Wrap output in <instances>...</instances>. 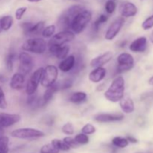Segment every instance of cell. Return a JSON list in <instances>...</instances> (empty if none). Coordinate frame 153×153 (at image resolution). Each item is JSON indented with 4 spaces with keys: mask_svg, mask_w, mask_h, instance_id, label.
<instances>
[{
    "mask_svg": "<svg viewBox=\"0 0 153 153\" xmlns=\"http://www.w3.org/2000/svg\"><path fill=\"white\" fill-rule=\"evenodd\" d=\"M24 83H25L24 75L20 73H16L13 75L10 79V86L13 90L19 91L23 88Z\"/></svg>",
    "mask_w": 153,
    "mask_h": 153,
    "instance_id": "ac0fdd59",
    "label": "cell"
},
{
    "mask_svg": "<svg viewBox=\"0 0 153 153\" xmlns=\"http://www.w3.org/2000/svg\"><path fill=\"white\" fill-rule=\"evenodd\" d=\"M124 115L121 113L99 114L94 117V120L99 123L117 122L123 120Z\"/></svg>",
    "mask_w": 153,
    "mask_h": 153,
    "instance_id": "7c38bea8",
    "label": "cell"
},
{
    "mask_svg": "<svg viewBox=\"0 0 153 153\" xmlns=\"http://www.w3.org/2000/svg\"><path fill=\"white\" fill-rule=\"evenodd\" d=\"M73 80L70 79H65L61 84H58L59 85V89L61 90H67L71 88L73 86Z\"/></svg>",
    "mask_w": 153,
    "mask_h": 153,
    "instance_id": "d590c367",
    "label": "cell"
},
{
    "mask_svg": "<svg viewBox=\"0 0 153 153\" xmlns=\"http://www.w3.org/2000/svg\"><path fill=\"white\" fill-rule=\"evenodd\" d=\"M0 21H1V28H2L3 31H8L11 28L13 22V17L10 16V15H7V16L0 17Z\"/></svg>",
    "mask_w": 153,
    "mask_h": 153,
    "instance_id": "d4e9b609",
    "label": "cell"
},
{
    "mask_svg": "<svg viewBox=\"0 0 153 153\" xmlns=\"http://www.w3.org/2000/svg\"><path fill=\"white\" fill-rule=\"evenodd\" d=\"M45 26V22L43 21H40L36 23L35 25H33L31 28L25 33V35L28 36H37L41 34L43 28Z\"/></svg>",
    "mask_w": 153,
    "mask_h": 153,
    "instance_id": "603a6c76",
    "label": "cell"
},
{
    "mask_svg": "<svg viewBox=\"0 0 153 153\" xmlns=\"http://www.w3.org/2000/svg\"><path fill=\"white\" fill-rule=\"evenodd\" d=\"M40 153H59V150L51 143L42 146Z\"/></svg>",
    "mask_w": 153,
    "mask_h": 153,
    "instance_id": "1f68e13d",
    "label": "cell"
},
{
    "mask_svg": "<svg viewBox=\"0 0 153 153\" xmlns=\"http://www.w3.org/2000/svg\"><path fill=\"white\" fill-rule=\"evenodd\" d=\"M128 140L127 138L122 137H115L112 139V143L115 146L119 148H125L128 145Z\"/></svg>",
    "mask_w": 153,
    "mask_h": 153,
    "instance_id": "4316f807",
    "label": "cell"
},
{
    "mask_svg": "<svg viewBox=\"0 0 153 153\" xmlns=\"http://www.w3.org/2000/svg\"><path fill=\"white\" fill-rule=\"evenodd\" d=\"M33 25H34V24L31 23V22H23V23L21 24L20 25L21 27H22V30H23L24 33L25 34V33L31 28V26H32Z\"/></svg>",
    "mask_w": 153,
    "mask_h": 153,
    "instance_id": "b9f144b4",
    "label": "cell"
},
{
    "mask_svg": "<svg viewBox=\"0 0 153 153\" xmlns=\"http://www.w3.org/2000/svg\"><path fill=\"white\" fill-rule=\"evenodd\" d=\"M49 52L58 59H64L65 58H67L70 49V46L68 45L61 46H49Z\"/></svg>",
    "mask_w": 153,
    "mask_h": 153,
    "instance_id": "9a60e30c",
    "label": "cell"
},
{
    "mask_svg": "<svg viewBox=\"0 0 153 153\" xmlns=\"http://www.w3.org/2000/svg\"><path fill=\"white\" fill-rule=\"evenodd\" d=\"M61 130H62L63 133L67 134V135H72L74 133V127H73V124L70 123L64 124L62 126Z\"/></svg>",
    "mask_w": 153,
    "mask_h": 153,
    "instance_id": "e575fe53",
    "label": "cell"
},
{
    "mask_svg": "<svg viewBox=\"0 0 153 153\" xmlns=\"http://www.w3.org/2000/svg\"><path fill=\"white\" fill-rule=\"evenodd\" d=\"M16 58V53H15L14 51H10V52L7 54L5 59V64H6V67H7L8 71L11 72L12 70H13V62H14Z\"/></svg>",
    "mask_w": 153,
    "mask_h": 153,
    "instance_id": "484cf974",
    "label": "cell"
},
{
    "mask_svg": "<svg viewBox=\"0 0 153 153\" xmlns=\"http://www.w3.org/2000/svg\"><path fill=\"white\" fill-rule=\"evenodd\" d=\"M75 38V33L70 31H61L56 34L52 36L49 42V46H61L65 44L66 43L72 41Z\"/></svg>",
    "mask_w": 153,
    "mask_h": 153,
    "instance_id": "8992f818",
    "label": "cell"
},
{
    "mask_svg": "<svg viewBox=\"0 0 153 153\" xmlns=\"http://www.w3.org/2000/svg\"><path fill=\"white\" fill-rule=\"evenodd\" d=\"M87 100V94L85 92L73 93L70 97V101L73 103H81L85 102Z\"/></svg>",
    "mask_w": 153,
    "mask_h": 153,
    "instance_id": "cb8c5ba5",
    "label": "cell"
},
{
    "mask_svg": "<svg viewBox=\"0 0 153 153\" xmlns=\"http://www.w3.org/2000/svg\"><path fill=\"white\" fill-rule=\"evenodd\" d=\"M124 22H125L124 17L121 16V17L117 18V19L111 24L108 29L106 31L105 36L106 40H113V39H114L115 37L118 34V33L120 32V31L121 30L122 27L123 26Z\"/></svg>",
    "mask_w": 153,
    "mask_h": 153,
    "instance_id": "30bf717a",
    "label": "cell"
},
{
    "mask_svg": "<svg viewBox=\"0 0 153 153\" xmlns=\"http://www.w3.org/2000/svg\"><path fill=\"white\" fill-rule=\"evenodd\" d=\"M3 30H2V28H1V21H0V33L1 32V31H2Z\"/></svg>",
    "mask_w": 153,
    "mask_h": 153,
    "instance_id": "f907efd6",
    "label": "cell"
},
{
    "mask_svg": "<svg viewBox=\"0 0 153 153\" xmlns=\"http://www.w3.org/2000/svg\"><path fill=\"white\" fill-rule=\"evenodd\" d=\"M27 10V7H21L19 8L16 9V12H15V17L17 20H20L22 19V16H23L24 13H25V11Z\"/></svg>",
    "mask_w": 153,
    "mask_h": 153,
    "instance_id": "60d3db41",
    "label": "cell"
},
{
    "mask_svg": "<svg viewBox=\"0 0 153 153\" xmlns=\"http://www.w3.org/2000/svg\"><path fill=\"white\" fill-rule=\"evenodd\" d=\"M22 49L25 52L43 54L46 50V43L42 38H30L22 44Z\"/></svg>",
    "mask_w": 153,
    "mask_h": 153,
    "instance_id": "3957f363",
    "label": "cell"
},
{
    "mask_svg": "<svg viewBox=\"0 0 153 153\" xmlns=\"http://www.w3.org/2000/svg\"><path fill=\"white\" fill-rule=\"evenodd\" d=\"M119 102L120 106L124 113L131 114L134 111V102L129 97H123Z\"/></svg>",
    "mask_w": 153,
    "mask_h": 153,
    "instance_id": "44dd1931",
    "label": "cell"
},
{
    "mask_svg": "<svg viewBox=\"0 0 153 153\" xmlns=\"http://www.w3.org/2000/svg\"><path fill=\"white\" fill-rule=\"evenodd\" d=\"M76 57L74 55H70L63 59V61L59 64V70L63 73H68L73 70L74 67Z\"/></svg>",
    "mask_w": 153,
    "mask_h": 153,
    "instance_id": "ffe728a7",
    "label": "cell"
},
{
    "mask_svg": "<svg viewBox=\"0 0 153 153\" xmlns=\"http://www.w3.org/2000/svg\"><path fill=\"white\" fill-rule=\"evenodd\" d=\"M21 117L19 114L0 113V128L10 127L20 120Z\"/></svg>",
    "mask_w": 153,
    "mask_h": 153,
    "instance_id": "8fae6325",
    "label": "cell"
},
{
    "mask_svg": "<svg viewBox=\"0 0 153 153\" xmlns=\"http://www.w3.org/2000/svg\"><path fill=\"white\" fill-rule=\"evenodd\" d=\"M46 88L47 89L45 91L43 97V105H46L48 102L52 100L54 94L59 90V85H58V84L55 83Z\"/></svg>",
    "mask_w": 153,
    "mask_h": 153,
    "instance_id": "7402d4cb",
    "label": "cell"
},
{
    "mask_svg": "<svg viewBox=\"0 0 153 153\" xmlns=\"http://www.w3.org/2000/svg\"><path fill=\"white\" fill-rule=\"evenodd\" d=\"M30 2H38V1H40L41 0H28Z\"/></svg>",
    "mask_w": 153,
    "mask_h": 153,
    "instance_id": "c3c4849f",
    "label": "cell"
},
{
    "mask_svg": "<svg viewBox=\"0 0 153 153\" xmlns=\"http://www.w3.org/2000/svg\"><path fill=\"white\" fill-rule=\"evenodd\" d=\"M125 81L122 76H117L112 82L108 89L105 93V97L108 101L117 102L124 97Z\"/></svg>",
    "mask_w": 153,
    "mask_h": 153,
    "instance_id": "6da1fadb",
    "label": "cell"
},
{
    "mask_svg": "<svg viewBox=\"0 0 153 153\" xmlns=\"http://www.w3.org/2000/svg\"><path fill=\"white\" fill-rule=\"evenodd\" d=\"M58 76V70L55 66L48 65L43 68L40 83L44 88H48L55 83Z\"/></svg>",
    "mask_w": 153,
    "mask_h": 153,
    "instance_id": "277c9868",
    "label": "cell"
},
{
    "mask_svg": "<svg viewBox=\"0 0 153 153\" xmlns=\"http://www.w3.org/2000/svg\"><path fill=\"white\" fill-rule=\"evenodd\" d=\"M85 10V7L82 5H79V4H75V5L70 6V7H68L67 9H66L63 13L61 14V16H64L65 18H67V19L71 22L73 19H74L75 16L77 14H79L80 12H82V10Z\"/></svg>",
    "mask_w": 153,
    "mask_h": 153,
    "instance_id": "e0dca14e",
    "label": "cell"
},
{
    "mask_svg": "<svg viewBox=\"0 0 153 153\" xmlns=\"http://www.w3.org/2000/svg\"><path fill=\"white\" fill-rule=\"evenodd\" d=\"M19 71L22 75L28 74L34 67L32 57L27 52H21L19 55Z\"/></svg>",
    "mask_w": 153,
    "mask_h": 153,
    "instance_id": "9c48e42d",
    "label": "cell"
},
{
    "mask_svg": "<svg viewBox=\"0 0 153 153\" xmlns=\"http://www.w3.org/2000/svg\"><path fill=\"white\" fill-rule=\"evenodd\" d=\"M117 73H119L129 71L133 68L134 64V58L132 57V55L127 52L120 54L117 57Z\"/></svg>",
    "mask_w": 153,
    "mask_h": 153,
    "instance_id": "52a82bcc",
    "label": "cell"
},
{
    "mask_svg": "<svg viewBox=\"0 0 153 153\" xmlns=\"http://www.w3.org/2000/svg\"><path fill=\"white\" fill-rule=\"evenodd\" d=\"M7 106V101H6L4 93L2 88H0V108L5 109Z\"/></svg>",
    "mask_w": 153,
    "mask_h": 153,
    "instance_id": "ab89813d",
    "label": "cell"
},
{
    "mask_svg": "<svg viewBox=\"0 0 153 153\" xmlns=\"http://www.w3.org/2000/svg\"><path fill=\"white\" fill-rule=\"evenodd\" d=\"M127 140H128V142H130V143H137V139L134 138V137H132V136H128V137H127Z\"/></svg>",
    "mask_w": 153,
    "mask_h": 153,
    "instance_id": "7bdbcfd3",
    "label": "cell"
},
{
    "mask_svg": "<svg viewBox=\"0 0 153 153\" xmlns=\"http://www.w3.org/2000/svg\"><path fill=\"white\" fill-rule=\"evenodd\" d=\"M108 19V17L106 15H100V16L97 18V20H96L95 22H94V24H93V30H94L95 32H97V31H99V29H100V25L107 22Z\"/></svg>",
    "mask_w": 153,
    "mask_h": 153,
    "instance_id": "83f0119b",
    "label": "cell"
},
{
    "mask_svg": "<svg viewBox=\"0 0 153 153\" xmlns=\"http://www.w3.org/2000/svg\"><path fill=\"white\" fill-rule=\"evenodd\" d=\"M105 8L106 12L109 14H111L114 12L115 9H116V3L114 0H108L106 1L105 5Z\"/></svg>",
    "mask_w": 153,
    "mask_h": 153,
    "instance_id": "836d02e7",
    "label": "cell"
},
{
    "mask_svg": "<svg viewBox=\"0 0 153 153\" xmlns=\"http://www.w3.org/2000/svg\"><path fill=\"white\" fill-rule=\"evenodd\" d=\"M74 139L79 145H85L89 143V137L88 134H85L84 133L77 134Z\"/></svg>",
    "mask_w": 153,
    "mask_h": 153,
    "instance_id": "d6a6232c",
    "label": "cell"
},
{
    "mask_svg": "<svg viewBox=\"0 0 153 153\" xmlns=\"http://www.w3.org/2000/svg\"><path fill=\"white\" fill-rule=\"evenodd\" d=\"M113 58V52H105L104 54L99 56L96 57L95 58L92 59L91 61V66L94 68L97 67H101L108 63Z\"/></svg>",
    "mask_w": 153,
    "mask_h": 153,
    "instance_id": "5bb4252c",
    "label": "cell"
},
{
    "mask_svg": "<svg viewBox=\"0 0 153 153\" xmlns=\"http://www.w3.org/2000/svg\"><path fill=\"white\" fill-rule=\"evenodd\" d=\"M7 81V78L4 77V76H0V82L1 83H3V82H6Z\"/></svg>",
    "mask_w": 153,
    "mask_h": 153,
    "instance_id": "ee69618b",
    "label": "cell"
},
{
    "mask_svg": "<svg viewBox=\"0 0 153 153\" xmlns=\"http://www.w3.org/2000/svg\"><path fill=\"white\" fill-rule=\"evenodd\" d=\"M55 30H56V26L55 25H48V26L44 27L41 34L43 37L48 38V37H50L54 35V34L55 32Z\"/></svg>",
    "mask_w": 153,
    "mask_h": 153,
    "instance_id": "4dcf8cb0",
    "label": "cell"
},
{
    "mask_svg": "<svg viewBox=\"0 0 153 153\" xmlns=\"http://www.w3.org/2000/svg\"><path fill=\"white\" fill-rule=\"evenodd\" d=\"M96 131V128L91 124H86L82 128V132L85 134H92Z\"/></svg>",
    "mask_w": 153,
    "mask_h": 153,
    "instance_id": "74e56055",
    "label": "cell"
},
{
    "mask_svg": "<svg viewBox=\"0 0 153 153\" xmlns=\"http://www.w3.org/2000/svg\"><path fill=\"white\" fill-rule=\"evenodd\" d=\"M43 72V67H40L37 70H36L30 76L29 79H28V82L26 84V89H25L26 94L28 95H31V94H34L36 93L39 84L41 81Z\"/></svg>",
    "mask_w": 153,
    "mask_h": 153,
    "instance_id": "ba28073f",
    "label": "cell"
},
{
    "mask_svg": "<svg viewBox=\"0 0 153 153\" xmlns=\"http://www.w3.org/2000/svg\"><path fill=\"white\" fill-rule=\"evenodd\" d=\"M139 153H153V150H149V151H146V152H139Z\"/></svg>",
    "mask_w": 153,
    "mask_h": 153,
    "instance_id": "681fc988",
    "label": "cell"
},
{
    "mask_svg": "<svg viewBox=\"0 0 153 153\" xmlns=\"http://www.w3.org/2000/svg\"><path fill=\"white\" fill-rule=\"evenodd\" d=\"M92 19V14L90 10H85L76 15L71 23V28L76 34H80L85 30L87 25Z\"/></svg>",
    "mask_w": 153,
    "mask_h": 153,
    "instance_id": "7a4b0ae2",
    "label": "cell"
},
{
    "mask_svg": "<svg viewBox=\"0 0 153 153\" xmlns=\"http://www.w3.org/2000/svg\"><path fill=\"white\" fill-rule=\"evenodd\" d=\"M149 40H150V41L153 43V31L151 33V35H150V37H149Z\"/></svg>",
    "mask_w": 153,
    "mask_h": 153,
    "instance_id": "7dc6e473",
    "label": "cell"
},
{
    "mask_svg": "<svg viewBox=\"0 0 153 153\" xmlns=\"http://www.w3.org/2000/svg\"><path fill=\"white\" fill-rule=\"evenodd\" d=\"M119 11L123 17H131L137 14V7L132 2L125 1L120 4Z\"/></svg>",
    "mask_w": 153,
    "mask_h": 153,
    "instance_id": "4fadbf2b",
    "label": "cell"
},
{
    "mask_svg": "<svg viewBox=\"0 0 153 153\" xmlns=\"http://www.w3.org/2000/svg\"><path fill=\"white\" fill-rule=\"evenodd\" d=\"M4 130H3V128H0V137L1 136H3L4 135Z\"/></svg>",
    "mask_w": 153,
    "mask_h": 153,
    "instance_id": "bcb514c9",
    "label": "cell"
},
{
    "mask_svg": "<svg viewBox=\"0 0 153 153\" xmlns=\"http://www.w3.org/2000/svg\"><path fill=\"white\" fill-rule=\"evenodd\" d=\"M63 140L64 141V143L67 145L70 148H76L79 146V144L77 143V142L75 140L74 138L71 137H66L63 139Z\"/></svg>",
    "mask_w": 153,
    "mask_h": 153,
    "instance_id": "8d00e7d4",
    "label": "cell"
},
{
    "mask_svg": "<svg viewBox=\"0 0 153 153\" xmlns=\"http://www.w3.org/2000/svg\"><path fill=\"white\" fill-rule=\"evenodd\" d=\"M51 143H52L59 151H68L70 149V148L64 143V140H58V139H54V140H52Z\"/></svg>",
    "mask_w": 153,
    "mask_h": 153,
    "instance_id": "f546056e",
    "label": "cell"
},
{
    "mask_svg": "<svg viewBox=\"0 0 153 153\" xmlns=\"http://www.w3.org/2000/svg\"><path fill=\"white\" fill-rule=\"evenodd\" d=\"M9 138L3 135L0 137V153H8Z\"/></svg>",
    "mask_w": 153,
    "mask_h": 153,
    "instance_id": "f1b7e54d",
    "label": "cell"
},
{
    "mask_svg": "<svg viewBox=\"0 0 153 153\" xmlns=\"http://www.w3.org/2000/svg\"><path fill=\"white\" fill-rule=\"evenodd\" d=\"M153 27V15L148 17L144 22L142 23V28L144 30L150 29Z\"/></svg>",
    "mask_w": 153,
    "mask_h": 153,
    "instance_id": "f35d334b",
    "label": "cell"
},
{
    "mask_svg": "<svg viewBox=\"0 0 153 153\" xmlns=\"http://www.w3.org/2000/svg\"><path fill=\"white\" fill-rule=\"evenodd\" d=\"M105 75L106 70L104 67H97L91 72L89 74V79L94 83H98L105 77Z\"/></svg>",
    "mask_w": 153,
    "mask_h": 153,
    "instance_id": "d6986e66",
    "label": "cell"
},
{
    "mask_svg": "<svg viewBox=\"0 0 153 153\" xmlns=\"http://www.w3.org/2000/svg\"><path fill=\"white\" fill-rule=\"evenodd\" d=\"M10 135L13 137L19 139H31L38 138L45 135L44 132L40 130L31 128H22L15 129L10 133Z\"/></svg>",
    "mask_w": 153,
    "mask_h": 153,
    "instance_id": "5b68a950",
    "label": "cell"
},
{
    "mask_svg": "<svg viewBox=\"0 0 153 153\" xmlns=\"http://www.w3.org/2000/svg\"><path fill=\"white\" fill-rule=\"evenodd\" d=\"M148 83H149V85H152L153 86V76H152V77L149 79V81H148Z\"/></svg>",
    "mask_w": 153,
    "mask_h": 153,
    "instance_id": "f6af8a7d",
    "label": "cell"
},
{
    "mask_svg": "<svg viewBox=\"0 0 153 153\" xmlns=\"http://www.w3.org/2000/svg\"><path fill=\"white\" fill-rule=\"evenodd\" d=\"M147 40L145 37H140L134 40L130 44V50L134 52H143L146 49Z\"/></svg>",
    "mask_w": 153,
    "mask_h": 153,
    "instance_id": "2e32d148",
    "label": "cell"
}]
</instances>
